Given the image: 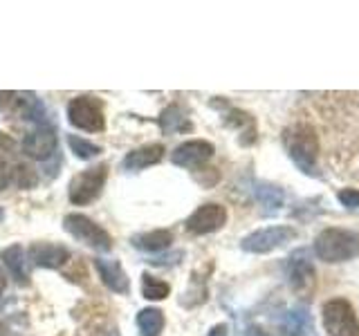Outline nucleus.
Returning a JSON list of instances; mask_svg holds the SVG:
<instances>
[{
	"mask_svg": "<svg viewBox=\"0 0 359 336\" xmlns=\"http://www.w3.org/2000/svg\"><path fill=\"white\" fill-rule=\"evenodd\" d=\"M285 148L290 160L294 162L303 173L314 175V168H317V157H319V137L310 126H292L283 134Z\"/></svg>",
	"mask_w": 359,
	"mask_h": 336,
	"instance_id": "1",
	"label": "nucleus"
},
{
	"mask_svg": "<svg viewBox=\"0 0 359 336\" xmlns=\"http://www.w3.org/2000/svg\"><path fill=\"white\" fill-rule=\"evenodd\" d=\"M314 253L323 262H344L359 255V233L346 229H325L314 240Z\"/></svg>",
	"mask_w": 359,
	"mask_h": 336,
	"instance_id": "2",
	"label": "nucleus"
},
{
	"mask_svg": "<svg viewBox=\"0 0 359 336\" xmlns=\"http://www.w3.org/2000/svg\"><path fill=\"white\" fill-rule=\"evenodd\" d=\"M323 328L330 336H359V321L355 309L344 298H332L321 309Z\"/></svg>",
	"mask_w": 359,
	"mask_h": 336,
	"instance_id": "3",
	"label": "nucleus"
},
{
	"mask_svg": "<svg viewBox=\"0 0 359 336\" xmlns=\"http://www.w3.org/2000/svg\"><path fill=\"white\" fill-rule=\"evenodd\" d=\"M67 117L72 126L88 132H101L106 128L104 106L95 97H74L67 106Z\"/></svg>",
	"mask_w": 359,
	"mask_h": 336,
	"instance_id": "4",
	"label": "nucleus"
},
{
	"mask_svg": "<svg viewBox=\"0 0 359 336\" xmlns=\"http://www.w3.org/2000/svg\"><path fill=\"white\" fill-rule=\"evenodd\" d=\"M63 229L70 235H74L79 242H86L88 246H93V249L108 251L110 246H112L110 235L104 229H101L97 222H93L90 218L81 216V213H70V216H65Z\"/></svg>",
	"mask_w": 359,
	"mask_h": 336,
	"instance_id": "5",
	"label": "nucleus"
},
{
	"mask_svg": "<svg viewBox=\"0 0 359 336\" xmlns=\"http://www.w3.org/2000/svg\"><path fill=\"white\" fill-rule=\"evenodd\" d=\"M108 175V166H93L88 171L79 173L72 182H70V202L72 204H90L97 195L101 193V186L106 182Z\"/></svg>",
	"mask_w": 359,
	"mask_h": 336,
	"instance_id": "6",
	"label": "nucleus"
},
{
	"mask_svg": "<svg viewBox=\"0 0 359 336\" xmlns=\"http://www.w3.org/2000/svg\"><path fill=\"white\" fill-rule=\"evenodd\" d=\"M294 235L297 233L292 227H267V229H258L250 233L241 242V246L247 253H269L278 249V246H283L285 242H290Z\"/></svg>",
	"mask_w": 359,
	"mask_h": 336,
	"instance_id": "7",
	"label": "nucleus"
},
{
	"mask_svg": "<svg viewBox=\"0 0 359 336\" xmlns=\"http://www.w3.org/2000/svg\"><path fill=\"white\" fill-rule=\"evenodd\" d=\"M227 222V211L220 204H202L196 213H191L187 220V231L196 235H205L218 231L222 224Z\"/></svg>",
	"mask_w": 359,
	"mask_h": 336,
	"instance_id": "8",
	"label": "nucleus"
},
{
	"mask_svg": "<svg viewBox=\"0 0 359 336\" xmlns=\"http://www.w3.org/2000/svg\"><path fill=\"white\" fill-rule=\"evenodd\" d=\"M287 278H290V285L292 289L297 291H308L314 287V267L310 260V253L306 249H299L292 253L290 262H287Z\"/></svg>",
	"mask_w": 359,
	"mask_h": 336,
	"instance_id": "9",
	"label": "nucleus"
},
{
	"mask_svg": "<svg viewBox=\"0 0 359 336\" xmlns=\"http://www.w3.org/2000/svg\"><path fill=\"white\" fill-rule=\"evenodd\" d=\"M213 155V146L209 141H202V139H194V141H184L180 144L177 148L173 150V164L175 166H182V168H198L205 162L211 160Z\"/></svg>",
	"mask_w": 359,
	"mask_h": 336,
	"instance_id": "10",
	"label": "nucleus"
},
{
	"mask_svg": "<svg viewBox=\"0 0 359 336\" xmlns=\"http://www.w3.org/2000/svg\"><path fill=\"white\" fill-rule=\"evenodd\" d=\"M70 251L65 249L63 244H54V242H34L29 246V260L36 267L45 269H59L67 262Z\"/></svg>",
	"mask_w": 359,
	"mask_h": 336,
	"instance_id": "11",
	"label": "nucleus"
},
{
	"mask_svg": "<svg viewBox=\"0 0 359 336\" xmlns=\"http://www.w3.org/2000/svg\"><path fill=\"white\" fill-rule=\"evenodd\" d=\"M56 150V134L54 130L48 128H39L29 132L25 139H22V153L32 160H48Z\"/></svg>",
	"mask_w": 359,
	"mask_h": 336,
	"instance_id": "12",
	"label": "nucleus"
},
{
	"mask_svg": "<svg viewBox=\"0 0 359 336\" xmlns=\"http://www.w3.org/2000/svg\"><path fill=\"white\" fill-rule=\"evenodd\" d=\"M95 267L104 280V285L112 291H117V294H128L130 289V280L126 276V272L121 269V265L117 260H108V258H97L95 260Z\"/></svg>",
	"mask_w": 359,
	"mask_h": 336,
	"instance_id": "13",
	"label": "nucleus"
},
{
	"mask_svg": "<svg viewBox=\"0 0 359 336\" xmlns=\"http://www.w3.org/2000/svg\"><path fill=\"white\" fill-rule=\"evenodd\" d=\"M164 157V146L162 144H149L142 148H135L126 155L123 160V168L126 171H142V168L155 166Z\"/></svg>",
	"mask_w": 359,
	"mask_h": 336,
	"instance_id": "14",
	"label": "nucleus"
},
{
	"mask_svg": "<svg viewBox=\"0 0 359 336\" xmlns=\"http://www.w3.org/2000/svg\"><path fill=\"white\" fill-rule=\"evenodd\" d=\"M171 242H173V233L166 229L133 235V244L137 246V249L149 251V253H160L166 249V246H171Z\"/></svg>",
	"mask_w": 359,
	"mask_h": 336,
	"instance_id": "15",
	"label": "nucleus"
},
{
	"mask_svg": "<svg viewBox=\"0 0 359 336\" xmlns=\"http://www.w3.org/2000/svg\"><path fill=\"white\" fill-rule=\"evenodd\" d=\"M0 258H3V262L9 267L11 276H14L20 285L27 283V255L20 244L7 246V249H3V253H0Z\"/></svg>",
	"mask_w": 359,
	"mask_h": 336,
	"instance_id": "16",
	"label": "nucleus"
},
{
	"mask_svg": "<svg viewBox=\"0 0 359 336\" xmlns=\"http://www.w3.org/2000/svg\"><path fill=\"white\" fill-rule=\"evenodd\" d=\"M160 126L168 134H171V132H187V130H191V121L182 112V108L168 106L160 115Z\"/></svg>",
	"mask_w": 359,
	"mask_h": 336,
	"instance_id": "17",
	"label": "nucleus"
},
{
	"mask_svg": "<svg viewBox=\"0 0 359 336\" xmlns=\"http://www.w3.org/2000/svg\"><path fill=\"white\" fill-rule=\"evenodd\" d=\"M137 328L142 336H160L164 330V314L155 307H146L137 314Z\"/></svg>",
	"mask_w": 359,
	"mask_h": 336,
	"instance_id": "18",
	"label": "nucleus"
},
{
	"mask_svg": "<svg viewBox=\"0 0 359 336\" xmlns=\"http://www.w3.org/2000/svg\"><path fill=\"white\" fill-rule=\"evenodd\" d=\"M20 108L22 119L34 121V123H43L45 121V108L41 104V99H36L34 94H22V99L16 101Z\"/></svg>",
	"mask_w": 359,
	"mask_h": 336,
	"instance_id": "19",
	"label": "nucleus"
},
{
	"mask_svg": "<svg viewBox=\"0 0 359 336\" xmlns=\"http://www.w3.org/2000/svg\"><path fill=\"white\" fill-rule=\"evenodd\" d=\"M256 197L258 202L269 209V211H276L278 206H283V190L276 188V186H269V184H258L256 186Z\"/></svg>",
	"mask_w": 359,
	"mask_h": 336,
	"instance_id": "20",
	"label": "nucleus"
},
{
	"mask_svg": "<svg viewBox=\"0 0 359 336\" xmlns=\"http://www.w3.org/2000/svg\"><path fill=\"white\" fill-rule=\"evenodd\" d=\"M142 278H144L142 280V294L149 300H164L168 296V291H171V287H168L166 283H162V280H155L149 274H144Z\"/></svg>",
	"mask_w": 359,
	"mask_h": 336,
	"instance_id": "21",
	"label": "nucleus"
},
{
	"mask_svg": "<svg viewBox=\"0 0 359 336\" xmlns=\"http://www.w3.org/2000/svg\"><path fill=\"white\" fill-rule=\"evenodd\" d=\"M67 144H70V148L76 157H81V160H93V157H97L101 153V148L97 144L93 141H88V139H81V137H76V134H70L67 137Z\"/></svg>",
	"mask_w": 359,
	"mask_h": 336,
	"instance_id": "22",
	"label": "nucleus"
},
{
	"mask_svg": "<svg viewBox=\"0 0 359 336\" xmlns=\"http://www.w3.org/2000/svg\"><path fill=\"white\" fill-rule=\"evenodd\" d=\"M11 182L20 188H32L36 184V173H34V168L27 164H16L14 171H11Z\"/></svg>",
	"mask_w": 359,
	"mask_h": 336,
	"instance_id": "23",
	"label": "nucleus"
},
{
	"mask_svg": "<svg viewBox=\"0 0 359 336\" xmlns=\"http://www.w3.org/2000/svg\"><path fill=\"white\" fill-rule=\"evenodd\" d=\"M337 200H339L346 209H359V190L357 188L339 190V193H337Z\"/></svg>",
	"mask_w": 359,
	"mask_h": 336,
	"instance_id": "24",
	"label": "nucleus"
},
{
	"mask_svg": "<svg viewBox=\"0 0 359 336\" xmlns=\"http://www.w3.org/2000/svg\"><path fill=\"white\" fill-rule=\"evenodd\" d=\"M11 182V168L5 160H0V190L7 188Z\"/></svg>",
	"mask_w": 359,
	"mask_h": 336,
	"instance_id": "25",
	"label": "nucleus"
},
{
	"mask_svg": "<svg viewBox=\"0 0 359 336\" xmlns=\"http://www.w3.org/2000/svg\"><path fill=\"white\" fill-rule=\"evenodd\" d=\"M14 97L16 94H11V92H0V110H3L5 106H9V104H14Z\"/></svg>",
	"mask_w": 359,
	"mask_h": 336,
	"instance_id": "26",
	"label": "nucleus"
},
{
	"mask_svg": "<svg viewBox=\"0 0 359 336\" xmlns=\"http://www.w3.org/2000/svg\"><path fill=\"white\" fill-rule=\"evenodd\" d=\"M209 336H227V325H216V328H211Z\"/></svg>",
	"mask_w": 359,
	"mask_h": 336,
	"instance_id": "27",
	"label": "nucleus"
},
{
	"mask_svg": "<svg viewBox=\"0 0 359 336\" xmlns=\"http://www.w3.org/2000/svg\"><path fill=\"white\" fill-rule=\"evenodd\" d=\"M245 336H269L267 332H263V330H258V328H250L245 332Z\"/></svg>",
	"mask_w": 359,
	"mask_h": 336,
	"instance_id": "28",
	"label": "nucleus"
},
{
	"mask_svg": "<svg viewBox=\"0 0 359 336\" xmlns=\"http://www.w3.org/2000/svg\"><path fill=\"white\" fill-rule=\"evenodd\" d=\"M5 285H7V278H5V274H3V269H0V294L5 291Z\"/></svg>",
	"mask_w": 359,
	"mask_h": 336,
	"instance_id": "29",
	"label": "nucleus"
}]
</instances>
